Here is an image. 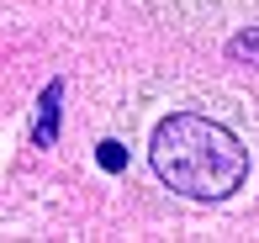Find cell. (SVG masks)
Returning <instances> with one entry per match:
<instances>
[{"label": "cell", "instance_id": "obj_2", "mask_svg": "<svg viewBox=\"0 0 259 243\" xmlns=\"http://www.w3.org/2000/svg\"><path fill=\"white\" fill-rule=\"evenodd\" d=\"M58 117H64V79H48V90L37 95V127H32V143L37 148L58 143Z\"/></svg>", "mask_w": 259, "mask_h": 243}, {"label": "cell", "instance_id": "obj_1", "mask_svg": "<svg viewBox=\"0 0 259 243\" xmlns=\"http://www.w3.org/2000/svg\"><path fill=\"white\" fill-rule=\"evenodd\" d=\"M148 159L154 175L185 201H228L249 180V148L238 143V132L201 111H169L154 127Z\"/></svg>", "mask_w": 259, "mask_h": 243}, {"label": "cell", "instance_id": "obj_4", "mask_svg": "<svg viewBox=\"0 0 259 243\" xmlns=\"http://www.w3.org/2000/svg\"><path fill=\"white\" fill-rule=\"evenodd\" d=\"M96 164L106 169V175H122V169H127V148L116 143V137H106V143L96 148Z\"/></svg>", "mask_w": 259, "mask_h": 243}, {"label": "cell", "instance_id": "obj_3", "mask_svg": "<svg viewBox=\"0 0 259 243\" xmlns=\"http://www.w3.org/2000/svg\"><path fill=\"white\" fill-rule=\"evenodd\" d=\"M228 59H233V64H249V69H259V27L233 32V37H228Z\"/></svg>", "mask_w": 259, "mask_h": 243}]
</instances>
